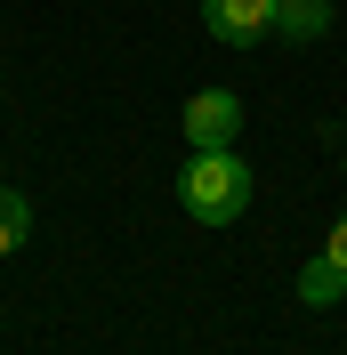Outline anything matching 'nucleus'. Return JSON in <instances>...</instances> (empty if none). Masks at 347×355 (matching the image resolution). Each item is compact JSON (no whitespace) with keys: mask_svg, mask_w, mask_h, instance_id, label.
Returning <instances> with one entry per match:
<instances>
[{"mask_svg":"<svg viewBox=\"0 0 347 355\" xmlns=\"http://www.w3.org/2000/svg\"><path fill=\"white\" fill-rule=\"evenodd\" d=\"M275 33L282 41H323L331 33V0H275Z\"/></svg>","mask_w":347,"mask_h":355,"instance_id":"4","label":"nucleus"},{"mask_svg":"<svg viewBox=\"0 0 347 355\" xmlns=\"http://www.w3.org/2000/svg\"><path fill=\"white\" fill-rule=\"evenodd\" d=\"M323 259H331V266H347V210L331 218V234H323Z\"/></svg>","mask_w":347,"mask_h":355,"instance_id":"7","label":"nucleus"},{"mask_svg":"<svg viewBox=\"0 0 347 355\" xmlns=\"http://www.w3.org/2000/svg\"><path fill=\"white\" fill-rule=\"evenodd\" d=\"M299 299H307V307H339V299H347V266H331L323 250H315V259L299 266Z\"/></svg>","mask_w":347,"mask_h":355,"instance_id":"5","label":"nucleus"},{"mask_svg":"<svg viewBox=\"0 0 347 355\" xmlns=\"http://www.w3.org/2000/svg\"><path fill=\"white\" fill-rule=\"evenodd\" d=\"M178 121H186V146H235L242 137V97L235 89H194Z\"/></svg>","mask_w":347,"mask_h":355,"instance_id":"2","label":"nucleus"},{"mask_svg":"<svg viewBox=\"0 0 347 355\" xmlns=\"http://www.w3.org/2000/svg\"><path fill=\"white\" fill-rule=\"evenodd\" d=\"M24 234H33V202H24L17 186H0V259L24 250Z\"/></svg>","mask_w":347,"mask_h":355,"instance_id":"6","label":"nucleus"},{"mask_svg":"<svg viewBox=\"0 0 347 355\" xmlns=\"http://www.w3.org/2000/svg\"><path fill=\"white\" fill-rule=\"evenodd\" d=\"M251 194H259V178L235 146H194L186 170H178V202L194 210V226H235L251 210Z\"/></svg>","mask_w":347,"mask_h":355,"instance_id":"1","label":"nucleus"},{"mask_svg":"<svg viewBox=\"0 0 347 355\" xmlns=\"http://www.w3.org/2000/svg\"><path fill=\"white\" fill-rule=\"evenodd\" d=\"M202 24H210V41L226 49H259L275 33V0H202Z\"/></svg>","mask_w":347,"mask_h":355,"instance_id":"3","label":"nucleus"}]
</instances>
